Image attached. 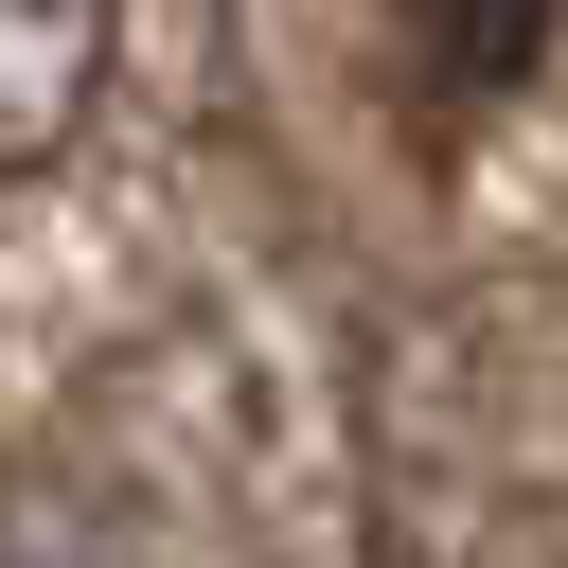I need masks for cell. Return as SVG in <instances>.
I'll list each match as a JSON object with an SVG mask.
<instances>
[{"instance_id":"cell-1","label":"cell","mask_w":568,"mask_h":568,"mask_svg":"<svg viewBox=\"0 0 568 568\" xmlns=\"http://www.w3.org/2000/svg\"><path fill=\"white\" fill-rule=\"evenodd\" d=\"M106 89V0H0V178L53 160Z\"/></svg>"},{"instance_id":"cell-2","label":"cell","mask_w":568,"mask_h":568,"mask_svg":"<svg viewBox=\"0 0 568 568\" xmlns=\"http://www.w3.org/2000/svg\"><path fill=\"white\" fill-rule=\"evenodd\" d=\"M408 53H426L444 106H479V89H515L550 53V0H408Z\"/></svg>"}]
</instances>
